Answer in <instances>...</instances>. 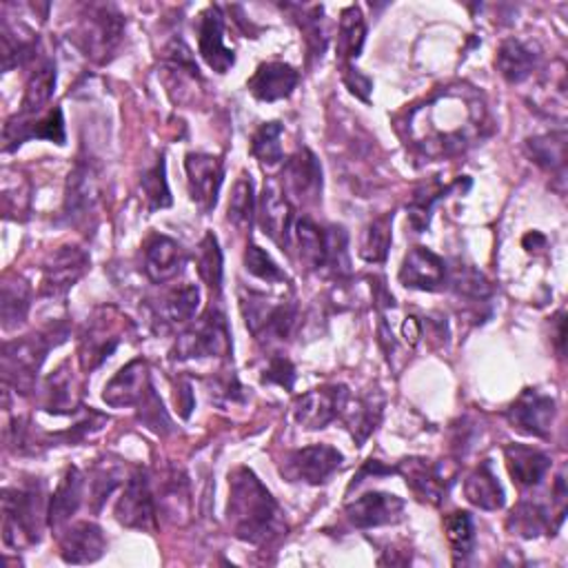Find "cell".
<instances>
[{
	"label": "cell",
	"mask_w": 568,
	"mask_h": 568,
	"mask_svg": "<svg viewBox=\"0 0 568 568\" xmlns=\"http://www.w3.org/2000/svg\"><path fill=\"white\" fill-rule=\"evenodd\" d=\"M486 127V109L471 87H448L409 113L407 134L427 158H450L473 147Z\"/></svg>",
	"instance_id": "obj_1"
},
{
	"label": "cell",
	"mask_w": 568,
	"mask_h": 568,
	"mask_svg": "<svg viewBox=\"0 0 568 568\" xmlns=\"http://www.w3.org/2000/svg\"><path fill=\"white\" fill-rule=\"evenodd\" d=\"M232 531L238 540L262 546L284 533L282 510L258 476L240 467L230 478V506H226Z\"/></svg>",
	"instance_id": "obj_2"
},
{
	"label": "cell",
	"mask_w": 568,
	"mask_h": 568,
	"mask_svg": "<svg viewBox=\"0 0 568 568\" xmlns=\"http://www.w3.org/2000/svg\"><path fill=\"white\" fill-rule=\"evenodd\" d=\"M42 489L32 484L3 491V542L14 551H23L40 542L47 524Z\"/></svg>",
	"instance_id": "obj_3"
},
{
	"label": "cell",
	"mask_w": 568,
	"mask_h": 568,
	"mask_svg": "<svg viewBox=\"0 0 568 568\" xmlns=\"http://www.w3.org/2000/svg\"><path fill=\"white\" fill-rule=\"evenodd\" d=\"M65 331L55 333H32L25 337H16L3 347V375L5 384L16 388V393L34 391L38 371L51 347L61 345V339H51L53 335H63Z\"/></svg>",
	"instance_id": "obj_4"
},
{
	"label": "cell",
	"mask_w": 568,
	"mask_h": 568,
	"mask_svg": "<svg viewBox=\"0 0 568 568\" xmlns=\"http://www.w3.org/2000/svg\"><path fill=\"white\" fill-rule=\"evenodd\" d=\"M129 326H132L129 318L121 316L113 307H98L81 333V345H78L81 369L87 373L98 369L113 351L119 349Z\"/></svg>",
	"instance_id": "obj_5"
},
{
	"label": "cell",
	"mask_w": 568,
	"mask_h": 568,
	"mask_svg": "<svg viewBox=\"0 0 568 568\" xmlns=\"http://www.w3.org/2000/svg\"><path fill=\"white\" fill-rule=\"evenodd\" d=\"M176 360H200V358H230L232 356V333L226 326V318L218 309H209L196 320L183 335H178L172 351Z\"/></svg>",
	"instance_id": "obj_6"
},
{
	"label": "cell",
	"mask_w": 568,
	"mask_h": 568,
	"mask_svg": "<svg viewBox=\"0 0 568 568\" xmlns=\"http://www.w3.org/2000/svg\"><path fill=\"white\" fill-rule=\"evenodd\" d=\"M125 34V18L113 5H89L83 16L76 45L83 49L87 59L96 63H107L111 53L119 49Z\"/></svg>",
	"instance_id": "obj_7"
},
{
	"label": "cell",
	"mask_w": 568,
	"mask_h": 568,
	"mask_svg": "<svg viewBox=\"0 0 568 568\" xmlns=\"http://www.w3.org/2000/svg\"><path fill=\"white\" fill-rule=\"evenodd\" d=\"M240 309L247 322V329L262 339V343H282L287 339L298 322V307L294 302H271L260 294L243 292Z\"/></svg>",
	"instance_id": "obj_8"
},
{
	"label": "cell",
	"mask_w": 568,
	"mask_h": 568,
	"mask_svg": "<svg viewBox=\"0 0 568 568\" xmlns=\"http://www.w3.org/2000/svg\"><path fill=\"white\" fill-rule=\"evenodd\" d=\"M113 516H116V520L127 529L147 531V533L156 531L158 506H156V497H153L147 471L138 469L129 476V480L116 502V508H113Z\"/></svg>",
	"instance_id": "obj_9"
},
{
	"label": "cell",
	"mask_w": 568,
	"mask_h": 568,
	"mask_svg": "<svg viewBox=\"0 0 568 568\" xmlns=\"http://www.w3.org/2000/svg\"><path fill=\"white\" fill-rule=\"evenodd\" d=\"M343 453L329 444H313L289 453L282 465V476L292 482H305L311 486H320L329 482V478L343 467Z\"/></svg>",
	"instance_id": "obj_10"
},
{
	"label": "cell",
	"mask_w": 568,
	"mask_h": 568,
	"mask_svg": "<svg viewBox=\"0 0 568 568\" xmlns=\"http://www.w3.org/2000/svg\"><path fill=\"white\" fill-rule=\"evenodd\" d=\"M102 198L100 172L96 162L89 158H78L65 187V207L63 213L72 224L87 222Z\"/></svg>",
	"instance_id": "obj_11"
},
{
	"label": "cell",
	"mask_w": 568,
	"mask_h": 568,
	"mask_svg": "<svg viewBox=\"0 0 568 568\" xmlns=\"http://www.w3.org/2000/svg\"><path fill=\"white\" fill-rule=\"evenodd\" d=\"M349 403V388L345 384H326L305 393L294 407L296 422L305 429H324L343 416Z\"/></svg>",
	"instance_id": "obj_12"
},
{
	"label": "cell",
	"mask_w": 568,
	"mask_h": 568,
	"mask_svg": "<svg viewBox=\"0 0 568 568\" xmlns=\"http://www.w3.org/2000/svg\"><path fill=\"white\" fill-rule=\"evenodd\" d=\"M87 269H89V256L81 247L65 245L61 249H55L42 267L40 294L45 298L65 296L85 275Z\"/></svg>",
	"instance_id": "obj_13"
},
{
	"label": "cell",
	"mask_w": 568,
	"mask_h": 568,
	"mask_svg": "<svg viewBox=\"0 0 568 568\" xmlns=\"http://www.w3.org/2000/svg\"><path fill=\"white\" fill-rule=\"evenodd\" d=\"M407 502L403 497H397L393 493H380L371 491L358 497L356 502L347 504L345 518L351 527L367 531V529H378V527H388L397 524L405 518Z\"/></svg>",
	"instance_id": "obj_14"
},
{
	"label": "cell",
	"mask_w": 568,
	"mask_h": 568,
	"mask_svg": "<svg viewBox=\"0 0 568 568\" xmlns=\"http://www.w3.org/2000/svg\"><path fill=\"white\" fill-rule=\"evenodd\" d=\"M282 192L289 200L313 205L322 194V166L313 151H296L282 169Z\"/></svg>",
	"instance_id": "obj_15"
},
{
	"label": "cell",
	"mask_w": 568,
	"mask_h": 568,
	"mask_svg": "<svg viewBox=\"0 0 568 568\" xmlns=\"http://www.w3.org/2000/svg\"><path fill=\"white\" fill-rule=\"evenodd\" d=\"M555 400L551 395H544L535 388L522 391L518 400L508 407L506 420L514 424L524 435L533 437H548L551 424L555 420Z\"/></svg>",
	"instance_id": "obj_16"
},
{
	"label": "cell",
	"mask_w": 568,
	"mask_h": 568,
	"mask_svg": "<svg viewBox=\"0 0 568 568\" xmlns=\"http://www.w3.org/2000/svg\"><path fill=\"white\" fill-rule=\"evenodd\" d=\"M185 172H187V185L192 200L209 213L218 205V194L222 187L224 169L222 160L211 153H189L185 160Z\"/></svg>",
	"instance_id": "obj_17"
},
{
	"label": "cell",
	"mask_w": 568,
	"mask_h": 568,
	"mask_svg": "<svg viewBox=\"0 0 568 568\" xmlns=\"http://www.w3.org/2000/svg\"><path fill=\"white\" fill-rule=\"evenodd\" d=\"M149 380V367L145 360H132L125 365L116 375H113L102 393V400L111 409H125V407H138L151 391Z\"/></svg>",
	"instance_id": "obj_18"
},
{
	"label": "cell",
	"mask_w": 568,
	"mask_h": 568,
	"mask_svg": "<svg viewBox=\"0 0 568 568\" xmlns=\"http://www.w3.org/2000/svg\"><path fill=\"white\" fill-rule=\"evenodd\" d=\"M260 224H262L264 234L273 243H277L284 249L289 247L292 230L296 224V211H294V202L273 181H269L264 185V192L260 198Z\"/></svg>",
	"instance_id": "obj_19"
},
{
	"label": "cell",
	"mask_w": 568,
	"mask_h": 568,
	"mask_svg": "<svg viewBox=\"0 0 568 568\" xmlns=\"http://www.w3.org/2000/svg\"><path fill=\"white\" fill-rule=\"evenodd\" d=\"M198 49H200L202 61L215 74H226L236 63L234 49L224 45V16H222V10L218 5H211L200 16Z\"/></svg>",
	"instance_id": "obj_20"
},
{
	"label": "cell",
	"mask_w": 568,
	"mask_h": 568,
	"mask_svg": "<svg viewBox=\"0 0 568 568\" xmlns=\"http://www.w3.org/2000/svg\"><path fill=\"white\" fill-rule=\"evenodd\" d=\"M38 138V140H49L55 145H65V119L63 109L53 107L47 113L34 119H14L5 125V151H14L21 147L25 140Z\"/></svg>",
	"instance_id": "obj_21"
},
{
	"label": "cell",
	"mask_w": 568,
	"mask_h": 568,
	"mask_svg": "<svg viewBox=\"0 0 568 568\" xmlns=\"http://www.w3.org/2000/svg\"><path fill=\"white\" fill-rule=\"evenodd\" d=\"M446 262L427 247H413L400 267V282L407 289L437 292L446 284Z\"/></svg>",
	"instance_id": "obj_22"
},
{
	"label": "cell",
	"mask_w": 568,
	"mask_h": 568,
	"mask_svg": "<svg viewBox=\"0 0 568 568\" xmlns=\"http://www.w3.org/2000/svg\"><path fill=\"white\" fill-rule=\"evenodd\" d=\"M143 256H145V273L156 284L176 280L183 273L185 262H187L185 249L174 238L162 236V234H153L145 243Z\"/></svg>",
	"instance_id": "obj_23"
},
{
	"label": "cell",
	"mask_w": 568,
	"mask_h": 568,
	"mask_svg": "<svg viewBox=\"0 0 568 568\" xmlns=\"http://www.w3.org/2000/svg\"><path fill=\"white\" fill-rule=\"evenodd\" d=\"M395 469L407 480V486L413 491V495L420 502H427L431 506L442 504L450 480H446L440 465H431L429 460L422 458H411L400 462V467Z\"/></svg>",
	"instance_id": "obj_24"
},
{
	"label": "cell",
	"mask_w": 568,
	"mask_h": 568,
	"mask_svg": "<svg viewBox=\"0 0 568 568\" xmlns=\"http://www.w3.org/2000/svg\"><path fill=\"white\" fill-rule=\"evenodd\" d=\"M300 83V74L287 63H262L249 78L247 87L260 102H277L289 98Z\"/></svg>",
	"instance_id": "obj_25"
},
{
	"label": "cell",
	"mask_w": 568,
	"mask_h": 568,
	"mask_svg": "<svg viewBox=\"0 0 568 568\" xmlns=\"http://www.w3.org/2000/svg\"><path fill=\"white\" fill-rule=\"evenodd\" d=\"M107 551L102 529L94 522H76L61 535V557L67 564H94Z\"/></svg>",
	"instance_id": "obj_26"
},
{
	"label": "cell",
	"mask_w": 568,
	"mask_h": 568,
	"mask_svg": "<svg viewBox=\"0 0 568 568\" xmlns=\"http://www.w3.org/2000/svg\"><path fill=\"white\" fill-rule=\"evenodd\" d=\"M83 497H85V476L81 473L78 467H70L51 495L47 524L51 529H63L76 516V510L83 504Z\"/></svg>",
	"instance_id": "obj_27"
},
{
	"label": "cell",
	"mask_w": 568,
	"mask_h": 568,
	"mask_svg": "<svg viewBox=\"0 0 568 568\" xmlns=\"http://www.w3.org/2000/svg\"><path fill=\"white\" fill-rule=\"evenodd\" d=\"M538 65H540V53L535 51V47L518 38L504 40L495 55L497 72L510 85H520L527 78H531Z\"/></svg>",
	"instance_id": "obj_28"
},
{
	"label": "cell",
	"mask_w": 568,
	"mask_h": 568,
	"mask_svg": "<svg viewBox=\"0 0 568 568\" xmlns=\"http://www.w3.org/2000/svg\"><path fill=\"white\" fill-rule=\"evenodd\" d=\"M504 458L510 478H514V482L522 489L538 486L551 469V458L546 453L531 448L527 444H508L504 448Z\"/></svg>",
	"instance_id": "obj_29"
},
{
	"label": "cell",
	"mask_w": 568,
	"mask_h": 568,
	"mask_svg": "<svg viewBox=\"0 0 568 568\" xmlns=\"http://www.w3.org/2000/svg\"><path fill=\"white\" fill-rule=\"evenodd\" d=\"M156 506L160 514H164L166 520L174 524H185L189 518L192 508V495H189V482L183 471H169V476L160 482V493L156 499Z\"/></svg>",
	"instance_id": "obj_30"
},
{
	"label": "cell",
	"mask_w": 568,
	"mask_h": 568,
	"mask_svg": "<svg viewBox=\"0 0 568 568\" xmlns=\"http://www.w3.org/2000/svg\"><path fill=\"white\" fill-rule=\"evenodd\" d=\"M198 307H200V289L196 284H183V287L166 292L158 300L156 318L166 326H181L194 320Z\"/></svg>",
	"instance_id": "obj_31"
},
{
	"label": "cell",
	"mask_w": 568,
	"mask_h": 568,
	"mask_svg": "<svg viewBox=\"0 0 568 568\" xmlns=\"http://www.w3.org/2000/svg\"><path fill=\"white\" fill-rule=\"evenodd\" d=\"M294 245L298 260L302 262L305 269L316 271L324 267L326 260V238L324 232L316 222H311L309 218H296V224L292 230V238H289V247ZM287 247V249H289Z\"/></svg>",
	"instance_id": "obj_32"
},
{
	"label": "cell",
	"mask_w": 568,
	"mask_h": 568,
	"mask_svg": "<svg viewBox=\"0 0 568 568\" xmlns=\"http://www.w3.org/2000/svg\"><path fill=\"white\" fill-rule=\"evenodd\" d=\"M465 497L482 510H499L504 506V502H506L504 489L497 482V476L493 473V467L489 460H484L465 480Z\"/></svg>",
	"instance_id": "obj_33"
},
{
	"label": "cell",
	"mask_w": 568,
	"mask_h": 568,
	"mask_svg": "<svg viewBox=\"0 0 568 568\" xmlns=\"http://www.w3.org/2000/svg\"><path fill=\"white\" fill-rule=\"evenodd\" d=\"M55 89V65L53 61H42L29 76L25 96L21 100L18 119H34L45 109V104L51 100Z\"/></svg>",
	"instance_id": "obj_34"
},
{
	"label": "cell",
	"mask_w": 568,
	"mask_h": 568,
	"mask_svg": "<svg viewBox=\"0 0 568 568\" xmlns=\"http://www.w3.org/2000/svg\"><path fill=\"white\" fill-rule=\"evenodd\" d=\"M367 40V23L362 16V10L358 5H351L339 16V29H337V59L343 65H351L354 59L362 53Z\"/></svg>",
	"instance_id": "obj_35"
},
{
	"label": "cell",
	"mask_w": 568,
	"mask_h": 568,
	"mask_svg": "<svg viewBox=\"0 0 568 568\" xmlns=\"http://www.w3.org/2000/svg\"><path fill=\"white\" fill-rule=\"evenodd\" d=\"M32 307V289L23 277H8L0 294V320L3 329L12 331L27 320Z\"/></svg>",
	"instance_id": "obj_36"
},
{
	"label": "cell",
	"mask_w": 568,
	"mask_h": 568,
	"mask_svg": "<svg viewBox=\"0 0 568 568\" xmlns=\"http://www.w3.org/2000/svg\"><path fill=\"white\" fill-rule=\"evenodd\" d=\"M339 418H343L345 424L349 427L358 446H362L369 440V435L375 431V427L382 418V397L367 395V397H362V400H356V405L347 403V407Z\"/></svg>",
	"instance_id": "obj_37"
},
{
	"label": "cell",
	"mask_w": 568,
	"mask_h": 568,
	"mask_svg": "<svg viewBox=\"0 0 568 568\" xmlns=\"http://www.w3.org/2000/svg\"><path fill=\"white\" fill-rule=\"evenodd\" d=\"M527 151L535 164L551 174L564 176L566 169V132H551L544 136H535L527 140Z\"/></svg>",
	"instance_id": "obj_38"
},
{
	"label": "cell",
	"mask_w": 568,
	"mask_h": 568,
	"mask_svg": "<svg viewBox=\"0 0 568 568\" xmlns=\"http://www.w3.org/2000/svg\"><path fill=\"white\" fill-rule=\"evenodd\" d=\"M553 516H548V510L535 502H522L514 508V514L508 518V529L516 535L522 538H538L546 531H557L551 522Z\"/></svg>",
	"instance_id": "obj_39"
},
{
	"label": "cell",
	"mask_w": 568,
	"mask_h": 568,
	"mask_svg": "<svg viewBox=\"0 0 568 568\" xmlns=\"http://www.w3.org/2000/svg\"><path fill=\"white\" fill-rule=\"evenodd\" d=\"M391 230H393V213H384L367 224V230L360 240V256L371 264H380L386 260L391 249Z\"/></svg>",
	"instance_id": "obj_40"
},
{
	"label": "cell",
	"mask_w": 568,
	"mask_h": 568,
	"mask_svg": "<svg viewBox=\"0 0 568 568\" xmlns=\"http://www.w3.org/2000/svg\"><path fill=\"white\" fill-rule=\"evenodd\" d=\"M444 533L456 561H465L476 546V527L467 510H453L444 518Z\"/></svg>",
	"instance_id": "obj_41"
},
{
	"label": "cell",
	"mask_w": 568,
	"mask_h": 568,
	"mask_svg": "<svg viewBox=\"0 0 568 568\" xmlns=\"http://www.w3.org/2000/svg\"><path fill=\"white\" fill-rule=\"evenodd\" d=\"M256 215V198H254V183L249 176H240L232 189L230 209H226V220H230L236 230L247 232L251 230Z\"/></svg>",
	"instance_id": "obj_42"
},
{
	"label": "cell",
	"mask_w": 568,
	"mask_h": 568,
	"mask_svg": "<svg viewBox=\"0 0 568 568\" xmlns=\"http://www.w3.org/2000/svg\"><path fill=\"white\" fill-rule=\"evenodd\" d=\"M446 282L450 284V289L456 292L460 298L473 300V302H484L491 298L493 289L491 282L473 267H458L450 273H446Z\"/></svg>",
	"instance_id": "obj_43"
},
{
	"label": "cell",
	"mask_w": 568,
	"mask_h": 568,
	"mask_svg": "<svg viewBox=\"0 0 568 568\" xmlns=\"http://www.w3.org/2000/svg\"><path fill=\"white\" fill-rule=\"evenodd\" d=\"M453 187H456V185L442 187L440 183L433 181V183L422 185L420 189H416V194H413V198H411V202H409V207H407V215H409V222H411V226H413V230H416L418 234H422V232L429 230V224H431V211H433L435 202H437L444 194H448Z\"/></svg>",
	"instance_id": "obj_44"
},
{
	"label": "cell",
	"mask_w": 568,
	"mask_h": 568,
	"mask_svg": "<svg viewBox=\"0 0 568 568\" xmlns=\"http://www.w3.org/2000/svg\"><path fill=\"white\" fill-rule=\"evenodd\" d=\"M198 271L200 277L205 280L207 287L211 289V294H220L222 292V251L218 245V238L209 232L198 249Z\"/></svg>",
	"instance_id": "obj_45"
},
{
	"label": "cell",
	"mask_w": 568,
	"mask_h": 568,
	"mask_svg": "<svg viewBox=\"0 0 568 568\" xmlns=\"http://www.w3.org/2000/svg\"><path fill=\"white\" fill-rule=\"evenodd\" d=\"M282 125L280 123H264L251 138V153L267 166H275L282 162Z\"/></svg>",
	"instance_id": "obj_46"
},
{
	"label": "cell",
	"mask_w": 568,
	"mask_h": 568,
	"mask_svg": "<svg viewBox=\"0 0 568 568\" xmlns=\"http://www.w3.org/2000/svg\"><path fill=\"white\" fill-rule=\"evenodd\" d=\"M47 411L51 413H72L78 407V400L72 391V378L61 369L47 380Z\"/></svg>",
	"instance_id": "obj_47"
},
{
	"label": "cell",
	"mask_w": 568,
	"mask_h": 568,
	"mask_svg": "<svg viewBox=\"0 0 568 568\" xmlns=\"http://www.w3.org/2000/svg\"><path fill=\"white\" fill-rule=\"evenodd\" d=\"M326 238V260L324 267H329L335 275H347L351 269L349 262V236L343 226H331L324 232Z\"/></svg>",
	"instance_id": "obj_48"
},
{
	"label": "cell",
	"mask_w": 568,
	"mask_h": 568,
	"mask_svg": "<svg viewBox=\"0 0 568 568\" xmlns=\"http://www.w3.org/2000/svg\"><path fill=\"white\" fill-rule=\"evenodd\" d=\"M143 194H145L151 211L172 205V194H169L166 172H164V158H160L143 176Z\"/></svg>",
	"instance_id": "obj_49"
},
{
	"label": "cell",
	"mask_w": 568,
	"mask_h": 568,
	"mask_svg": "<svg viewBox=\"0 0 568 568\" xmlns=\"http://www.w3.org/2000/svg\"><path fill=\"white\" fill-rule=\"evenodd\" d=\"M138 416H140L143 424L158 435H166V433L174 431V424H172V420H169V416L162 407V400L153 388L149 391L145 400L138 405Z\"/></svg>",
	"instance_id": "obj_50"
},
{
	"label": "cell",
	"mask_w": 568,
	"mask_h": 568,
	"mask_svg": "<svg viewBox=\"0 0 568 568\" xmlns=\"http://www.w3.org/2000/svg\"><path fill=\"white\" fill-rule=\"evenodd\" d=\"M245 267L251 275L264 280V282H284L287 275L273 262V258L258 245H249L245 251Z\"/></svg>",
	"instance_id": "obj_51"
},
{
	"label": "cell",
	"mask_w": 568,
	"mask_h": 568,
	"mask_svg": "<svg viewBox=\"0 0 568 568\" xmlns=\"http://www.w3.org/2000/svg\"><path fill=\"white\" fill-rule=\"evenodd\" d=\"M262 382H269V384H277L282 388L292 391L294 384H296V367L282 356H273L267 365V369L262 371Z\"/></svg>",
	"instance_id": "obj_52"
},
{
	"label": "cell",
	"mask_w": 568,
	"mask_h": 568,
	"mask_svg": "<svg viewBox=\"0 0 568 568\" xmlns=\"http://www.w3.org/2000/svg\"><path fill=\"white\" fill-rule=\"evenodd\" d=\"M119 473L116 471H107V469H100L96 471L94 480H91V497L96 499V508H100V504L107 499V495H111V491L116 489L119 484Z\"/></svg>",
	"instance_id": "obj_53"
},
{
	"label": "cell",
	"mask_w": 568,
	"mask_h": 568,
	"mask_svg": "<svg viewBox=\"0 0 568 568\" xmlns=\"http://www.w3.org/2000/svg\"><path fill=\"white\" fill-rule=\"evenodd\" d=\"M343 81H345V85L349 87V91H351L354 96H358V98L365 100V102L371 100L373 83H371L369 76H365L362 72H358L354 65H345V70H343Z\"/></svg>",
	"instance_id": "obj_54"
},
{
	"label": "cell",
	"mask_w": 568,
	"mask_h": 568,
	"mask_svg": "<svg viewBox=\"0 0 568 568\" xmlns=\"http://www.w3.org/2000/svg\"><path fill=\"white\" fill-rule=\"evenodd\" d=\"M393 473H397L395 467H384V465L378 462V460H369V462L360 469V473L354 478V482H351L349 489H354L356 484H360L367 476H393Z\"/></svg>",
	"instance_id": "obj_55"
},
{
	"label": "cell",
	"mask_w": 568,
	"mask_h": 568,
	"mask_svg": "<svg viewBox=\"0 0 568 568\" xmlns=\"http://www.w3.org/2000/svg\"><path fill=\"white\" fill-rule=\"evenodd\" d=\"M176 405H178L183 418H189V416H192V409H194V393H192V384H189V382H181V391L176 393Z\"/></svg>",
	"instance_id": "obj_56"
},
{
	"label": "cell",
	"mask_w": 568,
	"mask_h": 568,
	"mask_svg": "<svg viewBox=\"0 0 568 568\" xmlns=\"http://www.w3.org/2000/svg\"><path fill=\"white\" fill-rule=\"evenodd\" d=\"M403 335H405L409 347H416L420 343V337H422V322L416 316H409L403 324Z\"/></svg>",
	"instance_id": "obj_57"
},
{
	"label": "cell",
	"mask_w": 568,
	"mask_h": 568,
	"mask_svg": "<svg viewBox=\"0 0 568 568\" xmlns=\"http://www.w3.org/2000/svg\"><path fill=\"white\" fill-rule=\"evenodd\" d=\"M546 247V238L540 234V232H533L524 238V249L527 251H538V249H544Z\"/></svg>",
	"instance_id": "obj_58"
}]
</instances>
